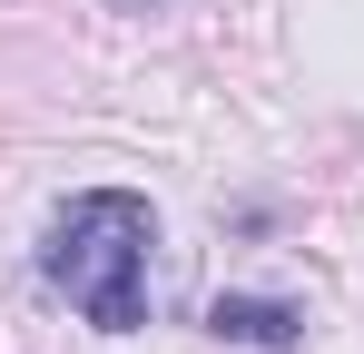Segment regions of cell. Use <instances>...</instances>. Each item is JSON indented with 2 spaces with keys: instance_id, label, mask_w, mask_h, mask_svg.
<instances>
[{
  "instance_id": "1",
  "label": "cell",
  "mask_w": 364,
  "mask_h": 354,
  "mask_svg": "<svg viewBox=\"0 0 364 354\" xmlns=\"http://www.w3.org/2000/svg\"><path fill=\"white\" fill-rule=\"evenodd\" d=\"M148 246H158V207L138 187H79L40 236V276L69 295L79 325L99 335H138L148 325Z\"/></svg>"
},
{
  "instance_id": "2",
  "label": "cell",
  "mask_w": 364,
  "mask_h": 354,
  "mask_svg": "<svg viewBox=\"0 0 364 354\" xmlns=\"http://www.w3.org/2000/svg\"><path fill=\"white\" fill-rule=\"evenodd\" d=\"M207 335H217V345H246V354H296L305 345V305L296 295L227 286V295H207Z\"/></svg>"
}]
</instances>
